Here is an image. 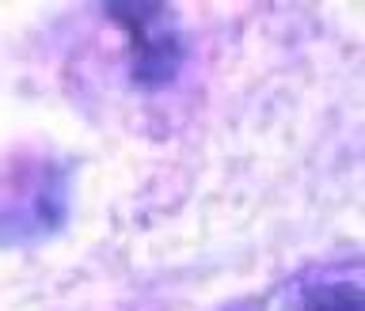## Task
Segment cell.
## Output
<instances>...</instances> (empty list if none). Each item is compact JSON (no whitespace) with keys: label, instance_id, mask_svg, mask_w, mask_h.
<instances>
[{"label":"cell","instance_id":"7a4b0ae2","mask_svg":"<svg viewBox=\"0 0 365 311\" xmlns=\"http://www.w3.org/2000/svg\"><path fill=\"white\" fill-rule=\"evenodd\" d=\"M301 311H361V285L354 278L319 281L304 292Z\"/></svg>","mask_w":365,"mask_h":311},{"label":"cell","instance_id":"6da1fadb","mask_svg":"<svg viewBox=\"0 0 365 311\" xmlns=\"http://www.w3.org/2000/svg\"><path fill=\"white\" fill-rule=\"evenodd\" d=\"M118 23L133 31V76L141 84H164L179 65V34L175 23L160 4H114L107 8Z\"/></svg>","mask_w":365,"mask_h":311}]
</instances>
